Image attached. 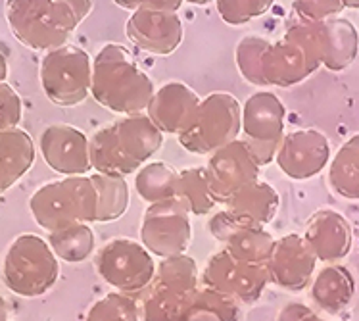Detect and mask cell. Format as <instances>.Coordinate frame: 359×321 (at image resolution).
Returning a JSON list of instances; mask_svg holds the SVG:
<instances>
[{"label":"cell","instance_id":"29","mask_svg":"<svg viewBox=\"0 0 359 321\" xmlns=\"http://www.w3.org/2000/svg\"><path fill=\"white\" fill-rule=\"evenodd\" d=\"M88 152H90V166L95 169V173L118 177L137 173V169L133 168L131 164L123 158V154L119 152L110 124H106L90 135Z\"/></svg>","mask_w":359,"mask_h":321},{"label":"cell","instance_id":"19","mask_svg":"<svg viewBox=\"0 0 359 321\" xmlns=\"http://www.w3.org/2000/svg\"><path fill=\"white\" fill-rule=\"evenodd\" d=\"M317 258L298 233H288L273 242L271 254L265 263L267 275L279 285L288 289H302L316 270Z\"/></svg>","mask_w":359,"mask_h":321},{"label":"cell","instance_id":"34","mask_svg":"<svg viewBox=\"0 0 359 321\" xmlns=\"http://www.w3.org/2000/svg\"><path fill=\"white\" fill-rule=\"evenodd\" d=\"M344 2L340 0H304V2H292V12L300 22L319 23L330 18H337L344 10Z\"/></svg>","mask_w":359,"mask_h":321},{"label":"cell","instance_id":"37","mask_svg":"<svg viewBox=\"0 0 359 321\" xmlns=\"http://www.w3.org/2000/svg\"><path fill=\"white\" fill-rule=\"evenodd\" d=\"M87 321H135V308L129 300L108 296L90 310Z\"/></svg>","mask_w":359,"mask_h":321},{"label":"cell","instance_id":"17","mask_svg":"<svg viewBox=\"0 0 359 321\" xmlns=\"http://www.w3.org/2000/svg\"><path fill=\"white\" fill-rule=\"evenodd\" d=\"M200 98L196 91L183 81H169L161 85L148 104L147 116L163 135H181L191 124Z\"/></svg>","mask_w":359,"mask_h":321},{"label":"cell","instance_id":"33","mask_svg":"<svg viewBox=\"0 0 359 321\" xmlns=\"http://www.w3.org/2000/svg\"><path fill=\"white\" fill-rule=\"evenodd\" d=\"M221 20L229 25H244L271 10V0H219L215 2Z\"/></svg>","mask_w":359,"mask_h":321},{"label":"cell","instance_id":"6","mask_svg":"<svg viewBox=\"0 0 359 321\" xmlns=\"http://www.w3.org/2000/svg\"><path fill=\"white\" fill-rule=\"evenodd\" d=\"M58 258L48 241L33 233L18 235L10 242L2 273L4 283L20 296H39L50 289L58 279Z\"/></svg>","mask_w":359,"mask_h":321},{"label":"cell","instance_id":"18","mask_svg":"<svg viewBox=\"0 0 359 321\" xmlns=\"http://www.w3.org/2000/svg\"><path fill=\"white\" fill-rule=\"evenodd\" d=\"M304 241L319 262L334 263L352 249V227L337 210H317L304 227Z\"/></svg>","mask_w":359,"mask_h":321},{"label":"cell","instance_id":"21","mask_svg":"<svg viewBox=\"0 0 359 321\" xmlns=\"http://www.w3.org/2000/svg\"><path fill=\"white\" fill-rule=\"evenodd\" d=\"M205 279L215 289L227 294L254 296L262 291L267 279V270L259 263L241 262L235 256L229 254L227 250H221L208 263Z\"/></svg>","mask_w":359,"mask_h":321},{"label":"cell","instance_id":"7","mask_svg":"<svg viewBox=\"0 0 359 321\" xmlns=\"http://www.w3.org/2000/svg\"><path fill=\"white\" fill-rule=\"evenodd\" d=\"M39 79L44 96L56 106H77L90 96L93 60L75 44L46 52L41 60Z\"/></svg>","mask_w":359,"mask_h":321},{"label":"cell","instance_id":"12","mask_svg":"<svg viewBox=\"0 0 359 321\" xmlns=\"http://www.w3.org/2000/svg\"><path fill=\"white\" fill-rule=\"evenodd\" d=\"M204 168L217 204H225L235 192L259 179L262 166L257 164L248 145L238 139L213 152Z\"/></svg>","mask_w":359,"mask_h":321},{"label":"cell","instance_id":"26","mask_svg":"<svg viewBox=\"0 0 359 321\" xmlns=\"http://www.w3.org/2000/svg\"><path fill=\"white\" fill-rule=\"evenodd\" d=\"M175 198L189 210L191 216H205L217 206L204 166L184 168L179 171Z\"/></svg>","mask_w":359,"mask_h":321},{"label":"cell","instance_id":"24","mask_svg":"<svg viewBox=\"0 0 359 321\" xmlns=\"http://www.w3.org/2000/svg\"><path fill=\"white\" fill-rule=\"evenodd\" d=\"M329 185L338 197L359 200V133L342 143L330 158Z\"/></svg>","mask_w":359,"mask_h":321},{"label":"cell","instance_id":"39","mask_svg":"<svg viewBox=\"0 0 359 321\" xmlns=\"http://www.w3.org/2000/svg\"><path fill=\"white\" fill-rule=\"evenodd\" d=\"M8 77V60L6 56L0 52V83H4Z\"/></svg>","mask_w":359,"mask_h":321},{"label":"cell","instance_id":"8","mask_svg":"<svg viewBox=\"0 0 359 321\" xmlns=\"http://www.w3.org/2000/svg\"><path fill=\"white\" fill-rule=\"evenodd\" d=\"M285 35L304 44L317 62L330 72H342L358 58V30L346 18L337 15L319 23L296 20L286 27Z\"/></svg>","mask_w":359,"mask_h":321},{"label":"cell","instance_id":"30","mask_svg":"<svg viewBox=\"0 0 359 321\" xmlns=\"http://www.w3.org/2000/svg\"><path fill=\"white\" fill-rule=\"evenodd\" d=\"M35 154V143L22 127L0 133V166L15 183L29 171Z\"/></svg>","mask_w":359,"mask_h":321},{"label":"cell","instance_id":"36","mask_svg":"<svg viewBox=\"0 0 359 321\" xmlns=\"http://www.w3.org/2000/svg\"><path fill=\"white\" fill-rule=\"evenodd\" d=\"M227 312H231L227 300L210 292L202 294V299L189 308L187 321H227Z\"/></svg>","mask_w":359,"mask_h":321},{"label":"cell","instance_id":"32","mask_svg":"<svg viewBox=\"0 0 359 321\" xmlns=\"http://www.w3.org/2000/svg\"><path fill=\"white\" fill-rule=\"evenodd\" d=\"M271 43L259 35H246L236 44L235 62L238 72L250 85L265 87L264 56Z\"/></svg>","mask_w":359,"mask_h":321},{"label":"cell","instance_id":"20","mask_svg":"<svg viewBox=\"0 0 359 321\" xmlns=\"http://www.w3.org/2000/svg\"><path fill=\"white\" fill-rule=\"evenodd\" d=\"M111 133L119 152L139 171L163 145V133L147 114L118 117L111 122Z\"/></svg>","mask_w":359,"mask_h":321},{"label":"cell","instance_id":"4","mask_svg":"<svg viewBox=\"0 0 359 321\" xmlns=\"http://www.w3.org/2000/svg\"><path fill=\"white\" fill-rule=\"evenodd\" d=\"M119 8L131 10L125 23V37L139 51L169 56L183 43L184 25L177 0H144V2H116Z\"/></svg>","mask_w":359,"mask_h":321},{"label":"cell","instance_id":"9","mask_svg":"<svg viewBox=\"0 0 359 321\" xmlns=\"http://www.w3.org/2000/svg\"><path fill=\"white\" fill-rule=\"evenodd\" d=\"M285 124L286 106L271 91L254 93L242 104L241 139L248 145L262 168L275 162L286 135Z\"/></svg>","mask_w":359,"mask_h":321},{"label":"cell","instance_id":"16","mask_svg":"<svg viewBox=\"0 0 359 321\" xmlns=\"http://www.w3.org/2000/svg\"><path fill=\"white\" fill-rule=\"evenodd\" d=\"M208 229L236 260L259 266H265L269 260L275 239L265 227H242L227 210H221L210 219Z\"/></svg>","mask_w":359,"mask_h":321},{"label":"cell","instance_id":"35","mask_svg":"<svg viewBox=\"0 0 359 321\" xmlns=\"http://www.w3.org/2000/svg\"><path fill=\"white\" fill-rule=\"evenodd\" d=\"M23 117L22 96L8 81L0 83V133L20 127Z\"/></svg>","mask_w":359,"mask_h":321},{"label":"cell","instance_id":"1","mask_svg":"<svg viewBox=\"0 0 359 321\" xmlns=\"http://www.w3.org/2000/svg\"><path fill=\"white\" fill-rule=\"evenodd\" d=\"M156 93L154 81L133 60L123 44L106 43L93 60L90 96L119 117L147 114Z\"/></svg>","mask_w":359,"mask_h":321},{"label":"cell","instance_id":"10","mask_svg":"<svg viewBox=\"0 0 359 321\" xmlns=\"http://www.w3.org/2000/svg\"><path fill=\"white\" fill-rule=\"evenodd\" d=\"M192 239L191 214L177 198L147 206L140 221V242L160 258L181 256Z\"/></svg>","mask_w":359,"mask_h":321},{"label":"cell","instance_id":"3","mask_svg":"<svg viewBox=\"0 0 359 321\" xmlns=\"http://www.w3.org/2000/svg\"><path fill=\"white\" fill-rule=\"evenodd\" d=\"M29 212L35 223L48 233L74 223H95L96 190L90 176L44 183L31 195Z\"/></svg>","mask_w":359,"mask_h":321},{"label":"cell","instance_id":"27","mask_svg":"<svg viewBox=\"0 0 359 321\" xmlns=\"http://www.w3.org/2000/svg\"><path fill=\"white\" fill-rule=\"evenodd\" d=\"M179 171L165 162H148L135 173V190L148 206L175 198Z\"/></svg>","mask_w":359,"mask_h":321},{"label":"cell","instance_id":"13","mask_svg":"<svg viewBox=\"0 0 359 321\" xmlns=\"http://www.w3.org/2000/svg\"><path fill=\"white\" fill-rule=\"evenodd\" d=\"M277 168L294 181H308L330 164V145L327 135L317 129H296L286 133L277 156Z\"/></svg>","mask_w":359,"mask_h":321},{"label":"cell","instance_id":"38","mask_svg":"<svg viewBox=\"0 0 359 321\" xmlns=\"http://www.w3.org/2000/svg\"><path fill=\"white\" fill-rule=\"evenodd\" d=\"M14 185H15L14 179L8 176L6 171H4V168L0 166V195H2V192H6V190L10 189V187H14Z\"/></svg>","mask_w":359,"mask_h":321},{"label":"cell","instance_id":"40","mask_svg":"<svg viewBox=\"0 0 359 321\" xmlns=\"http://www.w3.org/2000/svg\"><path fill=\"white\" fill-rule=\"evenodd\" d=\"M6 314H8L6 302H4V299L0 296V321H6Z\"/></svg>","mask_w":359,"mask_h":321},{"label":"cell","instance_id":"2","mask_svg":"<svg viewBox=\"0 0 359 321\" xmlns=\"http://www.w3.org/2000/svg\"><path fill=\"white\" fill-rule=\"evenodd\" d=\"M93 4L88 0H10L6 22L23 46L46 54L69 44V37L93 12Z\"/></svg>","mask_w":359,"mask_h":321},{"label":"cell","instance_id":"22","mask_svg":"<svg viewBox=\"0 0 359 321\" xmlns=\"http://www.w3.org/2000/svg\"><path fill=\"white\" fill-rule=\"evenodd\" d=\"M280 197L267 181H254L225 202V210L242 227H265L279 212Z\"/></svg>","mask_w":359,"mask_h":321},{"label":"cell","instance_id":"14","mask_svg":"<svg viewBox=\"0 0 359 321\" xmlns=\"http://www.w3.org/2000/svg\"><path fill=\"white\" fill-rule=\"evenodd\" d=\"M39 150L44 164L62 177L88 176L93 169L87 135L74 125H48L41 133Z\"/></svg>","mask_w":359,"mask_h":321},{"label":"cell","instance_id":"28","mask_svg":"<svg viewBox=\"0 0 359 321\" xmlns=\"http://www.w3.org/2000/svg\"><path fill=\"white\" fill-rule=\"evenodd\" d=\"M96 190V221L110 223L127 212L129 208V185L125 177L88 173Z\"/></svg>","mask_w":359,"mask_h":321},{"label":"cell","instance_id":"15","mask_svg":"<svg viewBox=\"0 0 359 321\" xmlns=\"http://www.w3.org/2000/svg\"><path fill=\"white\" fill-rule=\"evenodd\" d=\"M321 67L317 58L298 41L283 37L271 43L264 56L265 85L288 89L304 83Z\"/></svg>","mask_w":359,"mask_h":321},{"label":"cell","instance_id":"25","mask_svg":"<svg viewBox=\"0 0 359 321\" xmlns=\"http://www.w3.org/2000/svg\"><path fill=\"white\" fill-rule=\"evenodd\" d=\"M355 291V283L344 266H327L317 273L313 283V300L330 314L344 310Z\"/></svg>","mask_w":359,"mask_h":321},{"label":"cell","instance_id":"5","mask_svg":"<svg viewBox=\"0 0 359 321\" xmlns=\"http://www.w3.org/2000/svg\"><path fill=\"white\" fill-rule=\"evenodd\" d=\"M242 104L231 93H212L202 98L198 108L179 135L184 150L200 156H212L223 146L241 139Z\"/></svg>","mask_w":359,"mask_h":321},{"label":"cell","instance_id":"23","mask_svg":"<svg viewBox=\"0 0 359 321\" xmlns=\"http://www.w3.org/2000/svg\"><path fill=\"white\" fill-rule=\"evenodd\" d=\"M196 281V263L189 256H173L165 258L158 271V291L150 302V317L152 321H161L163 315L175 310L173 299H183V294L191 291Z\"/></svg>","mask_w":359,"mask_h":321},{"label":"cell","instance_id":"11","mask_svg":"<svg viewBox=\"0 0 359 321\" xmlns=\"http://www.w3.org/2000/svg\"><path fill=\"white\" fill-rule=\"evenodd\" d=\"M96 270L108 283L131 291L150 281L154 273V262L142 242L121 237L111 239L98 250Z\"/></svg>","mask_w":359,"mask_h":321},{"label":"cell","instance_id":"31","mask_svg":"<svg viewBox=\"0 0 359 321\" xmlns=\"http://www.w3.org/2000/svg\"><path fill=\"white\" fill-rule=\"evenodd\" d=\"M48 244L60 260L83 262L95 250V231L88 223H74L48 233Z\"/></svg>","mask_w":359,"mask_h":321}]
</instances>
